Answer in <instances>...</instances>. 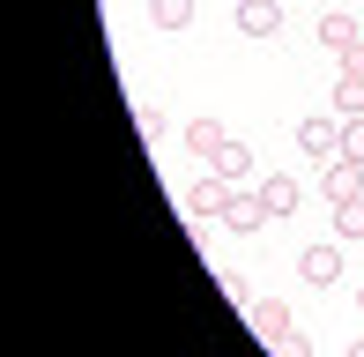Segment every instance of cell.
Instances as JSON below:
<instances>
[{
    "label": "cell",
    "instance_id": "cell-8",
    "mask_svg": "<svg viewBox=\"0 0 364 357\" xmlns=\"http://www.w3.org/2000/svg\"><path fill=\"white\" fill-rule=\"evenodd\" d=\"M223 201H230V178H216V171L186 186V216H223Z\"/></svg>",
    "mask_w": 364,
    "mask_h": 357
},
{
    "label": "cell",
    "instance_id": "cell-2",
    "mask_svg": "<svg viewBox=\"0 0 364 357\" xmlns=\"http://www.w3.org/2000/svg\"><path fill=\"white\" fill-rule=\"evenodd\" d=\"M208 171L230 178V186H260V164H253V149H245V142H223V149L208 156Z\"/></svg>",
    "mask_w": 364,
    "mask_h": 357
},
{
    "label": "cell",
    "instance_id": "cell-20",
    "mask_svg": "<svg viewBox=\"0 0 364 357\" xmlns=\"http://www.w3.org/2000/svg\"><path fill=\"white\" fill-rule=\"evenodd\" d=\"M357 313H364V283H357Z\"/></svg>",
    "mask_w": 364,
    "mask_h": 357
},
{
    "label": "cell",
    "instance_id": "cell-6",
    "mask_svg": "<svg viewBox=\"0 0 364 357\" xmlns=\"http://www.w3.org/2000/svg\"><path fill=\"white\" fill-rule=\"evenodd\" d=\"M245 320H253V335H260L268 350L290 335V305H283V298H253V305H245Z\"/></svg>",
    "mask_w": 364,
    "mask_h": 357
},
{
    "label": "cell",
    "instance_id": "cell-18",
    "mask_svg": "<svg viewBox=\"0 0 364 357\" xmlns=\"http://www.w3.org/2000/svg\"><path fill=\"white\" fill-rule=\"evenodd\" d=\"M342 68H350V75H364V38L350 45V53H342Z\"/></svg>",
    "mask_w": 364,
    "mask_h": 357
},
{
    "label": "cell",
    "instance_id": "cell-16",
    "mask_svg": "<svg viewBox=\"0 0 364 357\" xmlns=\"http://www.w3.org/2000/svg\"><path fill=\"white\" fill-rule=\"evenodd\" d=\"M342 156H357V164H364V119H342Z\"/></svg>",
    "mask_w": 364,
    "mask_h": 357
},
{
    "label": "cell",
    "instance_id": "cell-13",
    "mask_svg": "<svg viewBox=\"0 0 364 357\" xmlns=\"http://www.w3.org/2000/svg\"><path fill=\"white\" fill-rule=\"evenodd\" d=\"M149 23H156V30H186L193 23V0H149Z\"/></svg>",
    "mask_w": 364,
    "mask_h": 357
},
{
    "label": "cell",
    "instance_id": "cell-17",
    "mask_svg": "<svg viewBox=\"0 0 364 357\" xmlns=\"http://www.w3.org/2000/svg\"><path fill=\"white\" fill-rule=\"evenodd\" d=\"M275 357H312V343H305V335H297V328H290V335H283V343H275Z\"/></svg>",
    "mask_w": 364,
    "mask_h": 357
},
{
    "label": "cell",
    "instance_id": "cell-19",
    "mask_svg": "<svg viewBox=\"0 0 364 357\" xmlns=\"http://www.w3.org/2000/svg\"><path fill=\"white\" fill-rule=\"evenodd\" d=\"M342 357H364V343H350V350H342Z\"/></svg>",
    "mask_w": 364,
    "mask_h": 357
},
{
    "label": "cell",
    "instance_id": "cell-10",
    "mask_svg": "<svg viewBox=\"0 0 364 357\" xmlns=\"http://www.w3.org/2000/svg\"><path fill=\"white\" fill-rule=\"evenodd\" d=\"M320 45H327V53L342 60V53H350V45H357V15H342V8H327V15H320Z\"/></svg>",
    "mask_w": 364,
    "mask_h": 357
},
{
    "label": "cell",
    "instance_id": "cell-9",
    "mask_svg": "<svg viewBox=\"0 0 364 357\" xmlns=\"http://www.w3.org/2000/svg\"><path fill=\"white\" fill-rule=\"evenodd\" d=\"M260 201H268V216L283 223V216H297V201H305V193H297V178H283V171H268V178H260Z\"/></svg>",
    "mask_w": 364,
    "mask_h": 357
},
{
    "label": "cell",
    "instance_id": "cell-12",
    "mask_svg": "<svg viewBox=\"0 0 364 357\" xmlns=\"http://www.w3.org/2000/svg\"><path fill=\"white\" fill-rule=\"evenodd\" d=\"M223 142H230V134H223V119H186V149H193V156H216Z\"/></svg>",
    "mask_w": 364,
    "mask_h": 357
},
{
    "label": "cell",
    "instance_id": "cell-15",
    "mask_svg": "<svg viewBox=\"0 0 364 357\" xmlns=\"http://www.w3.org/2000/svg\"><path fill=\"white\" fill-rule=\"evenodd\" d=\"M134 127H141V142H149V149H156V142H164V134H171V119H164V112H156V105H141V112H134Z\"/></svg>",
    "mask_w": 364,
    "mask_h": 357
},
{
    "label": "cell",
    "instance_id": "cell-3",
    "mask_svg": "<svg viewBox=\"0 0 364 357\" xmlns=\"http://www.w3.org/2000/svg\"><path fill=\"white\" fill-rule=\"evenodd\" d=\"M320 193H327V201H357V193H364V164H357V156H327Z\"/></svg>",
    "mask_w": 364,
    "mask_h": 357
},
{
    "label": "cell",
    "instance_id": "cell-5",
    "mask_svg": "<svg viewBox=\"0 0 364 357\" xmlns=\"http://www.w3.org/2000/svg\"><path fill=\"white\" fill-rule=\"evenodd\" d=\"M297 149H305L312 164H327V156H342V119H305V127H297Z\"/></svg>",
    "mask_w": 364,
    "mask_h": 357
},
{
    "label": "cell",
    "instance_id": "cell-7",
    "mask_svg": "<svg viewBox=\"0 0 364 357\" xmlns=\"http://www.w3.org/2000/svg\"><path fill=\"white\" fill-rule=\"evenodd\" d=\"M238 30L245 38H275L283 30V0H238Z\"/></svg>",
    "mask_w": 364,
    "mask_h": 357
},
{
    "label": "cell",
    "instance_id": "cell-11",
    "mask_svg": "<svg viewBox=\"0 0 364 357\" xmlns=\"http://www.w3.org/2000/svg\"><path fill=\"white\" fill-rule=\"evenodd\" d=\"M335 119H364V75H335Z\"/></svg>",
    "mask_w": 364,
    "mask_h": 357
},
{
    "label": "cell",
    "instance_id": "cell-4",
    "mask_svg": "<svg viewBox=\"0 0 364 357\" xmlns=\"http://www.w3.org/2000/svg\"><path fill=\"white\" fill-rule=\"evenodd\" d=\"M297 275H305L312 290L342 283V246H327V238H320V246H305V253H297Z\"/></svg>",
    "mask_w": 364,
    "mask_h": 357
},
{
    "label": "cell",
    "instance_id": "cell-1",
    "mask_svg": "<svg viewBox=\"0 0 364 357\" xmlns=\"http://www.w3.org/2000/svg\"><path fill=\"white\" fill-rule=\"evenodd\" d=\"M216 223H223L230 238H253L260 223H275V216H268V201H260V186H230V201H223Z\"/></svg>",
    "mask_w": 364,
    "mask_h": 357
},
{
    "label": "cell",
    "instance_id": "cell-14",
    "mask_svg": "<svg viewBox=\"0 0 364 357\" xmlns=\"http://www.w3.org/2000/svg\"><path fill=\"white\" fill-rule=\"evenodd\" d=\"M335 238H364V193L357 201H335Z\"/></svg>",
    "mask_w": 364,
    "mask_h": 357
}]
</instances>
